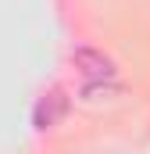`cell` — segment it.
Listing matches in <instances>:
<instances>
[{"instance_id":"6da1fadb","label":"cell","mask_w":150,"mask_h":154,"mask_svg":"<svg viewBox=\"0 0 150 154\" xmlns=\"http://www.w3.org/2000/svg\"><path fill=\"white\" fill-rule=\"evenodd\" d=\"M72 61L79 65V72L86 82H111L114 79V61L107 54H100V50H93V47H79L72 54Z\"/></svg>"},{"instance_id":"7a4b0ae2","label":"cell","mask_w":150,"mask_h":154,"mask_svg":"<svg viewBox=\"0 0 150 154\" xmlns=\"http://www.w3.org/2000/svg\"><path fill=\"white\" fill-rule=\"evenodd\" d=\"M68 108H72L68 93H64V90H50V93L39 97L36 108H32V125H36V129H50V125H57L61 118L68 115Z\"/></svg>"}]
</instances>
